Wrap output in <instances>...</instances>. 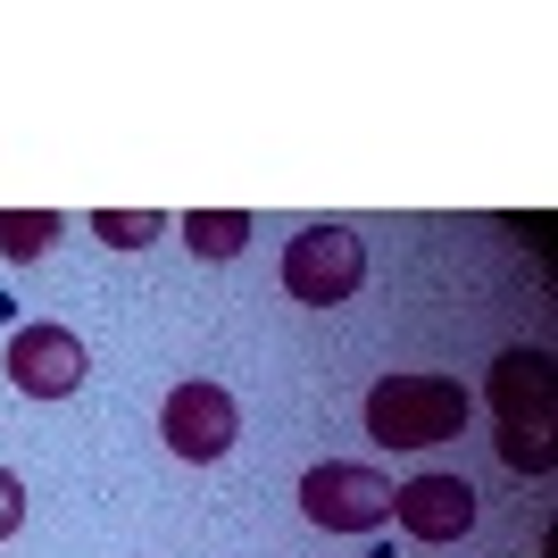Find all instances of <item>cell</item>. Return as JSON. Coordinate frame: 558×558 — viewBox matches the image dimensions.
<instances>
[{"label":"cell","mask_w":558,"mask_h":558,"mask_svg":"<svg viewBox=\"0 0 558 558\" xmlns=\"http://www.w3.org/2000/svg\"><path fill=\"white\" fill-rule=\"evenodd\" d=\"M466 384L459 375H434V367H392V375H375L367 384V442L384 450H434L450 442V434H466Z\"/></svg>","instance_id":"6da1fadb"},{"label":"cell","mask_w":558,"mask_h":558,"mask_svg":"<svg viewBox=\"0 0 558 558\" xmlns=\"http://www.w3.org/2000/svg\"><path fill=\"white\" fill-rule=\"evenodd\" d=\"M276 276L301 308H342V301H359V283H367V242L350 226H301L283 242Z\"/></svg>","instance_id":"7a4b0ae2"},{"label":"cell","mask_w":558,"mask_h":558,"mask_svg":"<svg viewBox=\"0 0 558 558\" xmlns=\"http://www.w3.org/2000/svg\"><path fill=\"white\" fill-rule=\"evenodd\" d=\"M301 517L317 534H375V525H392V484L359 459H326L301 475Z\"/></svg>","instance_id":"3957f363"},{"label":"cell","mask_w":558,"mask_h":558,"mask_svg":"<svg viewBox=\"0 0 558 558\" xmlns=\"http://www.w3.org/2000/svg\"><path fill=\"white\" fill-rule=\"evenodd\" d=\"M233 434H242V409H233V392L209 384V375H192V384H175V392L159 400V442L184 466H217L233 450Z\"/></svg>","instance_id":"277c9868"},{"label":"cell","mask_w":558,"mask_h":558,"mask_svg":"<svg viewBox=\"0 0 558 558\" xmlns=\"http://www.w3.org/2000/svg\"><path fill=\"white\" fill-rule=\"evenodd\" d=\"M9 384H17L25 400H75L84 392V375H93V359H84V333L59 326V317H34V326L9 333Z\"/></svg>","instance_id":"5b68a950"},{"label":"cell","mask_w":558,"mask_h":558,"mask_svg":"<svg viewBox=\"0 0 558 558\" xmlns=\"http://www.w3.org/2000/svg\"><path fill=\"white\" fill-rule=\"evenodd\" d=\"M475 517H484V500H475L466 475H409V484H392V525L409 542H466Z\"/></svg>","instance_id":"8992f818"},{"label":"cell","mask_w":558,"mask_h":558,"mask_svg":"<svg viewBox=\"0 0 558 558\" xmlns=\"http://www.w3.org/2000/svg\"><path fill=\"white\" fill-rule=\"evenodd\" d=\"M550 350H500L492 359V409H500V425H542L550 417Z\"/></svg>","instance_id":"52a82bcc"},{"label":"cell","mask_w":558,"mask_h":558,"mask_svg":"<svg viewBox=\"0 0 558 558\" xmlns=\"http://www.w3.org/2000/svg\"><path fill=\"white\" fill-rule=\"evenodd\" d=\"M175 233H184L192 258H242V242H251L258 226H251V209H192Z\"/></svg>","instance_id":"ba28073f"},{"label":"cell","mask_w":558,"mask_h":558,"mask_svg":"<svg viewBox=\"0 0 558 558\" xmlns=\"http://www.w3.org/2000/svg\"><path fill=\"white\" fill-rule=\"evenodd\" d=\"M50 242H59V209H0V258L9 267H34Z\"/></svg>","instance_id":"9c48e42d"},{"label":"cell","mask_w":558,"mask_h":558,"mask_svg":"<svg viewBox=\"0 0 558 558\" xmlns=\"http://www.w3.org/2000/svg\"><path fill=\"white\" fill-rule=\"evenodd\" d=\"M93 233L109 242V251H150L167 233V217L159 209H93Z\"/></svg>","instance_id":"30bf717a"},{"label":"cell","mask_w":558,"mask_h":558,"mask_svg":"<svg viewBox=\"0 0 558 558\" xmlns=\"http://www.w3.org/2000/svg\"><path fill=\"white\" fill-rule=\"evenodd\" d=\"M500 459H509L517 475H550V434H542V425H500Z\"/></svg>","instance_id":"8fae6325"},{"label":"cell","mask_w":558,"mask_h":558,"mask_svg":"<svg viewBox=\"0 0 558 558\" xmlns=\"http://www.w3.org/2000/svg\"><path fill=\"white\" fill-rule=\"evenodd\" d=\"M17 525H25V475H17V466H0V542L17 534Z\"/></svg>","instance_id":"7c38bea8"}]
</instances>
